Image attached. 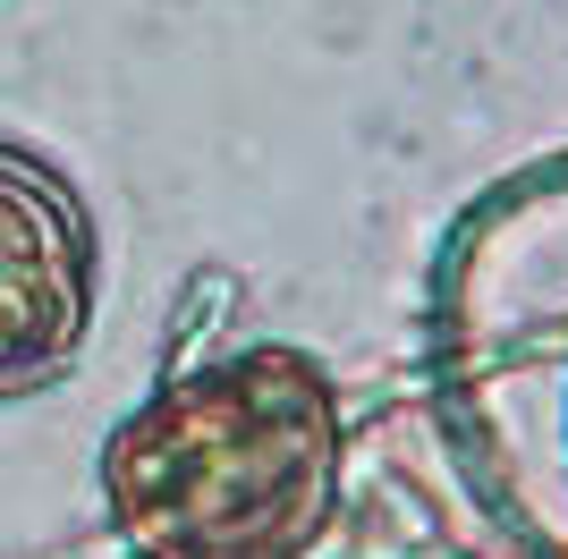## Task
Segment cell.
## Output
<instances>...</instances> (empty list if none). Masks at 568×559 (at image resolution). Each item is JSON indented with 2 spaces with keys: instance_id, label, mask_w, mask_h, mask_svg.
<instances>
[{
  "instance_id": "6da1fadb",
  "label": "cell",
  "mask_w": 568,
  "mask_h": 559,
  "mask_svg": "<svg viewBox=\"0 0 568 559\" xmlns=\"http://www.w3.org/2000/svg\"><path fill=\"white\" fill-rule=\"evenodd\" d=\"M128 559H314L348 491V407L297 339H237L162 373L94 449Z\"/></svg>"
},
{
  "instance_id": "7a4b0ae2",
  "label": "cell",
  "mask_w": 568,
  "mask_h": 559,
  "mask_svg": "<svg viewBox=\"0 0 568 559\" xmlns=\"http://www.w3.org/2000/svg\"><path fill=\"white\" fill-rule=\"evenodd\" d=\"M102 323L94 204L43 144L0 136V407L60 390Z\"/></svg>"
},
{
  "instance_id": "3957f363",
  "label": "cell",
  "mask_w": 568,
  "mask_h": 559,
  "mask_svg": "<svg viewBox=\"0 0 568 559\" xmlns=\"http://www.w3.org/2000/svg\"><path fill=\"white\" fill-rule=\"evenodd\" d=\"M560 433H568V398H560Z\"/></svg>"
},
{
  "instance_id": "277c9868",
  "label": "cell",
  "mask_w": 568,
  "mask_h": 559,
  "mask_svg": "<svg viewBox=\"0 0 568 559\" xmlns=\"http://www.w3.org/2000/svg\"><path fill=\"white\" fill-rule=\"evenodd\" d=\"M314 559H323V551H314Z\"/></svg>"
}]
</instances>
